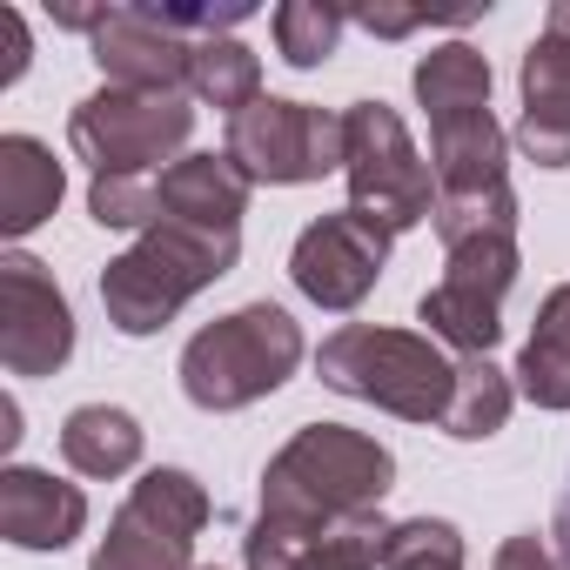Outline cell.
Instances as JSON below:
<instances>
[{
  "label": "cell",
  "mask_w": 570,
  "mask_h": 570,
  "mask_svg": "<svg viewBox=\"0 0 570 570\" xmlns=\"http://www.w3.org/2000/svg\"><path fill=\"white\" fill-rule=\"evenodd\" d=\"M88 215L101 228H155L161 222V202H155V181L148 175H95L88 181Z\"/></svg>",
  "instance_id": "4316f807"
},
{
  "label": "cell",
  "mask_w": 570,
  "mask_h": 570,
  "mask_svg": "<svg viewBox=\"0 0 570 570\" xmlns=\"http://www.w3.org/2000/svg\"><path fill=\"white\" fill-rule=\"evenodd\" d=\"M550 537H557V557H563V570H570V490L557 497V517H550Z\"/></svg>",
  "instance_id": "4dcf8cb0"
},
{
  "label": "cell",
  "mask_w": 570,
  "mask_h": 570,
  "mask_svg": "<svg viewBox=\"0 0 570 570\" xmlns=\"http://www.w3.org/2000/svg\"><path fill=\"white\" fill-rule=\"evenodd\" d=\"M343 135H350L343 175H350V208L356 215L383 222L390 235L436 222V175L416 155V141H410V128L390 101H350Z\"/></svg>",
  "instance_id": "5b68a950"
},
{
  "label": "cell",
  "mask_w": 570,
  "mask_h": 570,
  "mask_svg": "<svg viewBox=\"0 0 570 570\" xmlns=\"http://www.w3.org/2000/svg\"><path fill=\"white\" fill-rule=\"evenodd\" d=\"M510 135L497 128L490 108L470 115H436L430 121V175H436V202L443 195H483L510 181Z\"/></svg>",
  "instance_id": "2e32d148"
},
{
  "label": "cell",
  "mask_w": 570,
  "mask_h": 570,
  "mask_svg": "<svg viewBox=\"0 0 570 570\" xmlns=\"http://www.w3.org/2000/svg\"><path fill=\"white\" fill-rule=\"evenodd\" d=\"M343 28L350 14L330 0H289V8H275V55L289 68H323L343 48Z\"/></svg>",
  "instance_id": "603a6c76"
},
{
  "label": "cell",
  "mask_w": 570,
  "mask_h": 570,
  "mask_svg": "<svg viewBox=\"0 0 570 570\" xmlns=\"http://www.w3.org/2000/svg\"><path fill=\"white\" fill-rule=\"evenodd\" d=\"M0 48H8V55H0V88H14L21 75H28V21L14 14V8H0Z\"/></svg>",
  "instance_id": "f1b7e54d"
},
{
  "label": "cell",
  "mask_w": 570,
  "mask_h": 570,
  "mask_svg": "<svg viewBox=\"0 0 570 570\" xmlns=\"http://www.w3.org/2000/svg\"><path fill=\"white\" fill-rule=\"evenodd\" d=\"M303 370V323L282 303H242L228 316H215L208 330L188 336L181 350V396L195 410H248L262 396H275Z\"/></svg>",
  "instance_id": "7a4b0ae2"
},
{
  "label": "cell",
  "mask_w": 570,
  "mask_h": 570,
  "mask_svg": "<svg viewBox=\"0 0 570 570\" xmlns=\"http://www.w3.org/2000/svg\"><path fill=\"white\" fill-rule=\"evenodd\" d=\"M510 403H517V383L490 356H456V390H450V410L436 430L456 443H490L510 423Z\"/></svg>",
  "instance_id": "ffe728a7"
},
{
  "label": "cell",
  "mask_w": 570,
  "mask_h": 570,
  "mask_svg": "<svg viewBox=\"0 0 570 570\" xmlns=\"http://www.w3.org/2000/svg\"><path fill=\"white\" fill-rule=\"evenodd\" d=\"M350 21H356V28H370V35H383V41H396V35H416V28L450 21V14H430V8H356Z\"/></svg>",
  "instance_id": "83f0119b"
},
{
  "label": "cell",
  "mask_w": 570,
  "mask_h": 570,
  "mask_svg": "<svg viewBox=\"0 0 570 570\" xmlns=\"http://www.w3.org/2000/svg\"><path fill=\"white\" fill-rule=\"evenodd\" d=\"M396 456L350 423H303L262 470V510L242 537V570H296L336 517L383 510Z\"/></svg>",
  "instance_id": "6da1fadb"
},
{
  "label": "cell",
  "mask_w": 570,
  "mask_h": 570,
  "mask_svg": "<svg viewBox=\"0 0 570 570\" xmlns=\"http://www.w3.org/2000/svg\"><path fill=\"white\" fill-rule=\"evenodd\" d=\"M248 188H255V181H248L228 155H181V161L161 168L155 202H161V222H175V228H195V235H242Z\"/></svg>",
  "instance_id": "9a60e30c"
},
{
  "label": "cell",
  "mask_w": 570,
  "mask_h": 570,
  "mask_svg": "<svg viewBox=\"0 0 570 570\" xmlns=\"http://www.w3.org/2000/svg\"><path fill=\"white\" fill-rule=\"evenodd\" d=\"M222 155H228L248 181L303 188V181H323V175L343 168L350 135H343V115H330V108L262 95L255 108H242V115L228 121V148H222Z\"/></svg>",
  "instance_id": "52a82bcc"
},
{
  "label": "cell",
  "mask_w": 570,
  "mask_h": 570,
  "mask_svg": "<svg viewBox=\"0 0 570 570\" xmlns=\"http://www.w3.org/2000/svg\"><path fill=\"white\" fill-rule=\"evenodd\" d=\"M517 390L537 410H570V282H557L537 309V330L517 356Z\"/></svg>",
  "instance_id": "d6986e66"
},
{
  "label": "cell",
  "mask_w": 570,
  "mask_h": 570,
  "mask_svg": "<svg viewBox=\"0 0 570 570\" xmlns=\"http://www.w3.org/2000/svg\"><path fill=\"white\" fill-rule=\"evenodd\" d=\"M21 443V403L8 396V403H0V450H14Z\"/></svg>",
  "instance_id": "1f68e13d"
},
{
  "label": "cell",
  "mask_w": 570,
  "mask_h": 570,
  "mask_svg": "<svg viewBox=\"0 0 570 570\" xmlns=\"http://www.w3.org/2000/svg\"><path fill=\"white\" fill-rule=\"evenodd\" d=\"M195 128L188 95H148V88H95L68 115V148L95 175H141L168 161Z\"/></svg>",
  "instance_id": "ba28073f"
},
{
  "label": "cell",
  "mask_w": 570,
  "mask_h": 570,
  "mask_svg": "<svg viewBox=\"0 0 570 570\" xmlns=\"http://www.w3.org/2000/svg\"><path fill=\"white\" fill-rule=\"evenodd\" d=\"M75 356V309L48 262L28 248L0 255V363L8 376H55Z\"/></svg>",
  "instance_id": "8fae6325"
},
{
  "label": "cell",
  "mask_w": 570,
  "mask_h": 570,
  "mask_svg": "<svg viewBox=\"0 0 570 570\" xmlns=\"http://www.w3.org/2000/svg\"><path fill=\"white\" fill-rule=\"evenodd\" d=\"M410 88H416V101H423L430 121L436 115H470V108H490V61L470 41H443V48H430L416 61Z\"/></svg>",
  "instance_id": "44dd1931"
},
{
  "label": "cell",
  "mask_w": 570,
  "mask_h": 570,
  "mask_svg": "<svg viewBox=\"0 0 570 570\" xmlns=\"http://www.w3.org/2000/svg\"><path fill=\"white\" fill-rule=\"evenodd\" d=\"M497 570H563V557H557V543H537V530H523L497 550Z\"/></svg>",
  "instance_id": "f546056e"
},
{
  "label": "cell",
  "mask_w": 570,
  "mask_h": 570,
  "mask_svg": "<svg viewBox=\"0 0 570 570\" xmlns=\"http://www.w3.org/2000/svg\"><path fill=\"white\" fill-rule=\"evenodd\" d=\"M61 456L75 476H128L141 463V423L121 403H81L61 423Z\"/></svg>",
  "instance_id": "ac0fdd59"
},
{
  "label": "cell",
  "mask_w": 570,
  "mask_h": 570,
  "mask_svg": "<svg viewBox=\"0 0 570 570\" xmlns=\"http://www.w3.org/2000/svg\"><path fill=\"white\" fill-rule=\"evenodd\" d=\"M208 523V490L175 470V463H155L128 503L115 510L101 550L88 557V570H195V537Z\"/></svg>",
  "instance_id": "8992f818"
},
{
  "label": "cell",
  "mask_w": 570,
  "mask_h": 570,
  "mask_svg": "<svg viewBox=\"0 0 570 570\" xmlns=\"http://www.w3.org/2000/svg\"><path fill=\"white\" fill-rule=\"evenodd\" d=\"M376 570H463V530L450 517H410L390 530Z\"/></svg>",
  "instance_id": "cb8c5ba5"
},
{
  "label": "cell",
  "mask_w": 570,
  "mask_h": 570,
  "mask_svg": "<svg viewBox=\"0 0 570 570\" xmlns=\"http://www.w3.org/2000/svg\"><path fill=\"white\" fill-rule=\"evenodd\" d=\"M476 235H517V188H483V195H443L436 202V242H476Z\"/></svg>",
  "instance_id": "484cf974"
},
{
  "label": "cell",
  "mask_w": 570,
  "mask_h": 570,
  "mask_svg": "<svg viewBox=\"0 0 570 570\" xmlns=\"http://www.w3.org/2000/svg\"><path fill=\"white\" fill-rule=\"evenodd\" d=\"M316 376H323V390L376 403L403 423H443L450 390H456V363L430 336L376 330V323H343L336 336H323Z\"/></svg>",
  "instance_id": "277c9868"
},
{
  "label": "cell",
  "mask_w": 570,
  "mask_h": 570,
  "mask_svg": "<svg viewBox=\"0 0 570 570\" xmlns=\"http://www.w3.org/2000/svg\"><path fill=\"white\" fill-rule=\"evenodd\" d=\"M517 235H476L443 248V282L423 289L416 323L430 330V343L456 350V356H490L503 336V296L517 282Z\"/></svg>",
  "instance_id": "9c48e42d"
},
{
  "label": "cell",
  "mask_w": 570,
  "mask_h": 570,
  "mask_svg": "<svg viewBox=\"0 0 570 570\" xmlns=\"http://www.w3.org/2000/svg\"><path fill=\"white\" fill-rule=\"evenodd\" d=\"M61 161L48 141L35 135H0V228L8 235H35L55 208H61Z\"/></svg>",
  "instance_id": "e0dca14e"
},
{
  "label": "cell",
  "mask_w": 570,
  "mask_h": 570,
  "mask_svg": "<svg viewBox=\"0 0 570 570\" xmlns=\"http://www.w3.org/2000/svg\"><path fill=\"white\" fill-rule=\"evenodd\" d=\"M390 517L383 510H356V517H336L330 530H323V543L296 563V570H376V557H383V543H390Z\"/></svg>",
  "instance_id": "d4e9b609"
},
{
  "label": "cell",
  "mask_w": 570,
  "mask_h": 570,
  "mask_svg": "<svg viewBox=\"0 0 570 570\" xmlns=\"http://www.w3.org/2000/svg\"><path fill=\"white\" fill-rule=\"evenodd\" d=\"M81 530H88L81 483H61L55 470H35V463L0 470V537L14 550H68Z\"/></svg>",
  "instance_id": "5bb4252c"
},
{
  "label": "cell",
  "mask_w": 570,
  "mask_h": 570,
  "mask_svg": "<svg viewBox=\"0 0 570 570\" xmlns=\"http://www.w3.org/2000/svg\"><path fill=\"white\" fill-rule=\"evenodd\" d=\"M517 88H523L517 148L537 168H570V0L543 14V35L523 48Z\"/></svg>",
  "instance_id": "7c38bea8"
},
{
  "label": "cell",
  "mask_w": 570,
  "mask_h": 570,
  "mask_svg": "<svg viewBox=\"0 0 570 570\" xmlns=\"http://www.w3.org/2000/svg\"><path fill=\"white\" fill-rule=\"evenodd\" d=\"M235 262H242V235H195V228L155 222L128 255L101 268V309L121 336H155Z\"/></svg>",
  "instance_id": "3957f363"
},
{
  "label": "cell",
  "mask_w": 570,
  "mask_h": 570,
  "mask_svg": "<svg viewBox=\"0 0 570 570\" xmlns=\"http://www.w3.org/2000/svg\"><path fill=\"white\" fill-rule=\"evenodd\" d=\"M188 95L202 108H222L228 121L242 108L262 101V61L255 48H242L235 35H215V41H195V61H188Z\"/></svg>",
  "instance_id": "7402d4cb"
},
{
  "label": "cell",
  "mask_w": 570,
  "mask_h": 570,
  "mask_svg": "<svg viewBox=\"0 0 570 570\" xmlns=\"http://www.w3.org/2000/svg\"><path fill=\"white\" fill-rule=\"evenodd\" d=\"M202 570H215V563H202Z\"/></svg>",
  "instance_id": "d6a6232c"
},
{
  "label": "cell",
  "mask_w": 570,
  "mask_h": 570,
  "mask_svg": "<svg viewBox=\"0 0 570 570\" xmlns=\"http://www.w3.org/2000/svg\"><path fill=\"white\" fill-rule=\"evenodd\" d=\"M390 228L356 215V208H336V215H316L296 248H289V282L316 303V309H356L370 289H376V275L390 268Z\"/></svg>",
  "instance_id": "30bf717a"
},
{
  "label": "cell",
  "mask_w": 570,
  "mask_h": 570,
  "mask_svg": "<svg viewBox=\"0 0 570 570\" xmlns=\"http://www.w3.org/2000/svg\"><path fill=\"white\" fill-rule=\"evenodd\" d=\"M195 41H181L155 8H108L95 28V68L108 88H148V95H181L188 88Z\"/></svg>",
  "instance_id": "4fadbf2b"
}]
</instances>
